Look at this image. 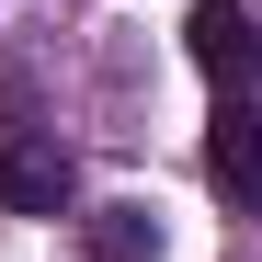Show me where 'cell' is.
<instances>
[{"label": "cell", "mask_w": 262, "mask_h": 262, "mask_svg": "<svg viewBox=\"0 0 262 262\" xmlns=\"http://www.w3.org/2000/svg\"><path fill=\"white\" fill-rule=\"evenodd\" d=\"M205 183L228 194L239 216H262V92H228L205 125Z\"/></svg>", "instance_id": "3957f363"}, {"label": "cell", "mask_w": 262, "mask_h": 262, "mask_svg": "<svg viewBox=\"0 0 262 262\" xmlns=\"http://www.w3.org/2000/svg\"><path fill=\"white\" fill-rule=\"evenodd\" d=\"M183 46H194V69L216 80V103H228V92H262V12H251V0H194Z\"/></svg>", "instance_id": "6da1fadb"}, {"label": "cell", "mask_w": 262, "mask_h": 262, "mask_svg": "<svg viewBox=\"0 0 262 262\" xmlns=\"http://www.w3.org/2000/svg\"><path fill=\"white\" fill-rule=\"evenodd\" d=\"M0 205H12V216H69L80 205V160L46 137V125L0 137Z\"/></svg>", "instance_id": "7a4b0ae2"}, {"label": "cell", "mask_w": 262, "mask_h": 262, "mask_svg": "<svg viewBox=\"0 0 262 262\" xmlns=\"http://www.w3.org/2000/svg\"><path fill=\"white\" fill-rule=\"evenodd\" d=\"M80 262H160V205H137V194L92 205L80 216Z\"/></svg>", "instance_id": "277c9868"}]
</instances>
